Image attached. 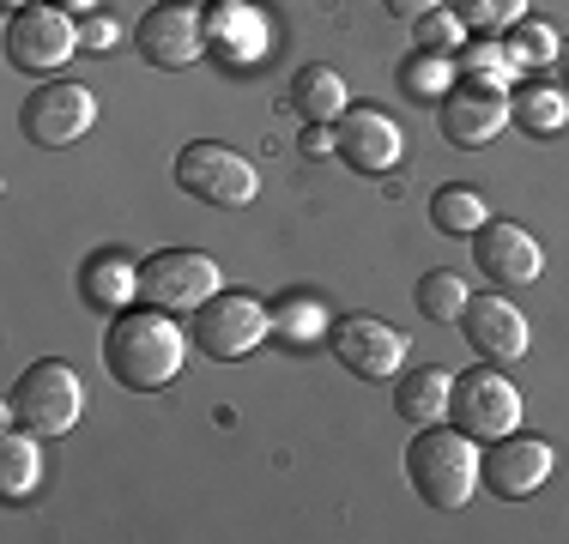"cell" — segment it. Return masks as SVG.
<instances>
[{
  "label": "cell",
  "instance_id": "24",
  "mask_svg": "<svg viewBox=\"0 0 569 544\" xmlns=\"http://www.w3.org/2000/svg\"><path fill=\"white\" fill-rule=\"evenodd\" d=\"M400 98H412V103H442L449 91L460 85V61L455 54H430V49H412L400 61Z\"/></svg>",
  "mask_w": 569,
  "mask_h": 544
},
{
  "label": "cell",
  "instance_id": "29",
  "mask_svg": "<svg viewBox=\"0 0 569 544\" xmlns=\"http://www.w3.org/2000/svg\"><path fill=\"white\" fill-rule=\"evenodd\" d=\"M449 7L467 19V31H479V37H503L509 24L527 19V0H449Z\"/></svg>",
  "mask_w": 569,
  "mask_h": 544
},
{
  "label": "cell",
  "instance_id": "10",
  "mask_svg": "<svg viewBox=\"0 0 569 544\" xmlns=\"http://www.w3.org/2000/svg\"><path fill=\"white\" fill-rule=\"evenodd\" d=\"M19 128H24L31 145H49V152L79 145L91 128H98V98H91L86 85H73V79H49V85H37L31 98H24Z\"/></svg>",
  "mask_w": 569,
  "mask_h": 544
},
{
  "label": "cell",
  "instance_id": "19",
  "mask_svg": "<svg viewBox=\"0 0 569 544\" xmlns=\"http://www.w3.org/2000/svg\"><path fill=\"white\" fill-rule=\"evenodd\" d=\"M449 400H455V375L442 370V363H418V370L395 375V412H400V424H412V430L442 424V417H449Z\"/></svg>",
  "mask_w": 569,
  "mask_h": 544
},
{
  "label": "cell",
  "instance_id": "36",
  "mask_svg": "<svg viewBox=\"0 0 569 544\" xmlns=\"http://www.w3.org/2000/svg\"><path fill=\"white\" fill-rule=\"evenodd\" d=\"M19 7H37V0H7V12H19Z\"/></svg>",
  "mask_w": 569,
  "mask_h": 544
},
{
  "label": "cell",
  "instance_id": "1",
  "mask_svg": "<svg viewBox=\"0 0 569 544\" xmlns=\"http://www.w3.org/2000/svg\"><path fill=\"white\" fill-rule=\"evenodd\" d=\"M188 339L182 333V315L170 309H152V303H133L110 315V333H103V370H110L128 393H158L182 375L188 363Z\"/></svg>",
  "mask_w": 569,
  "mask_h": 544
},
{
  "label": "cell",
  "instance_id": "2",
  "mask_svg": "<svg viewBox=\"0 0 569 544\" xmlns=\"http://www.w3.org/2000/svg\"><path fill=\"white\" fill-rule=\"evenodd\" d=\"M406 484L430 502L437 514H455L479 490V442L455 424H425L406 442Z\"/></svg>",
  "mask_w": 569,
  "mask_h": 544
},
{
  "label": "cell",
  "instance_id": "30",
  "mask_svg": "<svg viewBox=\"0 0 569 544\" xmlns=\"http://www.w3.org/2000/svg\"><path fill=\"white\" fill-rule=\"evenodd\" d=\"M412 37H418V49H430V54H455V49H467V19H460L455 7H437L412 24Z\"/></svg>",
  "mask_w": 569,
  "mask_h": 544
},
{
  "label": "cell",
  "instance_id": "35",
  "mask_svg": "<svg viewBox=\"0 0 569 544\" xmlns=\"http://www.w3.org/2000/svg\"><path fill=\"white\" fill-rule=\"evenodd\" d=\"M558 73H563V91H569V43L558 49Z\"/></svg>",
  "mask_w": 569,
  "mask_h": 544
},
{
  "label": "cell",
  "instance_id": "34",
  "mask_svg": "<svg viewBox=\"0 0 569 544\" xmlns=\"http://www.w3.org/2000/svg\"><path fill=\"white\" fill-rule=\"evenodd\" d=\"M56 7H67L73 19H86V12H98V0H56Z\"/></svg>",
  "mask_w": 569,
  "mask_h": 544
},
{
  "label": "cell",
  "instance_id": "23",
  "mask_svg": "<svg viewBox=\"0 0 569 544\" xmlns=\"http://www.w3.org/2000/svg\"><path fill=\"white\" fill-rule=\"evenodd\" d=\"M273 309V339H284V345H297V351H309V345H328V303H321L316 291H284L279 303H267Z\"/></svg>",
  "mask_w": 569,
  "mask_h": 544
},
{
  "label": "cell",
  "instance_id": "31",
  "mask_svg": "<svg viewBox=\"0 0 569 544\" xmlns=\"http://www.w3.org/2000/svg\"><path fill=\"white\" fill-rule=\"evenodd\" d=\"M116 43H121V24L110 12H86V19H79V49L86 54H116Z\"/></svg>",
  "mask_w": 569,
  "mask_h": 544
},
{
  "label": "cell",
  "instance_id": "17",
  "mask_svg": "<svg viewBox=\"0 0 569 544\" xmlns=\"http://www.w3.org/2000/svg\"><path fill=\"white\" fill-rule=\"evenodd\" d=\"M333 133H340V158L358 175H388V170H400V158H406L400 121L382 115V109H370V103H351L346 115L333 121Z\"/></svg>",
  "mask_w": 569,
  "mask_h": 544
},
{
  "label": "cell",
  "instance_id": "13",
  "mask_svg": "<svg viewBox=\"0 0 569 544\" xmlns=\"http://www.w3.org/2000/svg\"><path fill=\"white\" fill-rule=\"evenodd\" d=\"M328 351L358 381H395L406 370V333L376 315H340L328 326Z\"/></svg>",
  "mask_w": 569,
  "mask_h": 544
},
{
  "label": "cell",
  "instance_id": "12",
  "mask_svg": "<svg viewBox=\"0 0 569 544\" xmlns=\"http://www.w3.org/2000/svg\"><path fill=\"white\" fill-rule=\"evenodd\" d=\"M551 466H558L551 442L509 430V435H497V442H485V454H479V484L491 490V496H503V502H527L539 484L551 478Z\"/></svg>",
  "mask_w": 569,
  "mask_h": 544
},
{
  "label": "cell",
  "instance_id": "22",
  "mask_svg": "<svg viewBox=\"0 0 569 544\" xmlns=\"http://www.w3.org/2000/svg\"><path fill=\"white\" fill-rule=\"evenodd\" d=\"M509 121L521 133H533V140H551V133L569 128V91L563 85H546V79H533V85L509 91Z\"/></svg>",
  "mask_w": 569,
  "mask_h": 544
},
{
  "label": "cell",
  "instance_id": "3",
  "mask_svg": "<svg viewBox=\"0 0 569 544\" xmlns=\"http://www.w3.org/2000/svg\"><path fill=\"white\" fill-rule=\"evenodd\" d=\"M79 417H86V381H79L73 363L61 357H37L31 370L7 387V424L31 430V435H73Z\"/></svg>",
  "mask_w": 569,
  "mask_h": 544
},
{
  "label": "cell",
  "instance_id": "11",
  "mask_svg": "<svg viewBox=\"0 0 569 544\" xmlns=\"http://www.w3.org/2000/svg\"><path fill=\"white\" fill-rule=\"evenodd\" d=\"M207 54L224 73H254L273 49V24L254 0H207Z\"/></svg>",
  "mask_w": 569,
  "mask_h": 544
},
{
  "label": "cell",
  "instance_id": "7",
  "mask_svg": "<svg viewBox=\"0 0 569 544\" xmlns=\"http://www.w3.org/2000/svg\"><path fill=\"white\" fill-rule=\"evenodd\" d=\"M449 424L472 442H497V435L521 430V387L503 375V363H479V370L455 375Z\"/></svg>",
  "mask_w": 569,
  "mask_h": 544
},
{
  "label": "cell",
  "instance_id": "21",
  "mask_svg": "<svg viewBox=\"0 0 569 544\" xmlns=\"http://www.w3.org/2000/svg\"><path fill=\"white\" fill-rule=\"evenodd\" d=\"M43 435L7 424V435H0V496L7 502H31L37 490H43Z\"/></svg>",
  "mask_w": 569,
  "mask_h": 544
},
{
  "label": "cell",
  "instance_id": "28",
  "mask_svg": "<svg viewBox=\"0 0 569 544\" xmlns=\"http://www.w3.org/2000/svg\"><path fill=\"white\" fill-rule=\"evenodd\" d=\"M460 79H472V85H497V91H515V79H521V67L509 61L503 37H479L467 54H460Z\"/></svg>",
  "mask_w": 569,
  "mask_h": 544
},
{
  "label": "cell",
  "instance_id": "5",
  "mask_svg": "<svg viewBox=\"0 0 569 544\" xmlns=\"http://www.w3.org/2000/svg\"><path fill=\"white\" fill-rule=\"evenodd\" d=\"M188 321H194L188 326L194 345L207 351L212 363H237V357H249L254 345L273 339V309H267L261 296H249V291H219L212 303H200Z\"/></svg>",
  "mask_w": 569,
  "mask_h": 544
},
{
  "label": "cell",
  "instance_id": "27",
  "mask_svg": "<svg viewBox=\"0 0 569 544\" xmlns=\"http://www.w3.org/2000/svg\"><path fill=\"white\" fill-rule=\"evenodd\" d=\"M503 49H509V61L521 67V73H539V67H558L563 37L551 31L546 19H533V12H527L521 24H509V31H503Z\"/></svg>",
  "mask_w": 569,
  "mask_h": 544
},
{
  "label": "cell",
  "instance_id": "15",
  "mask_svg": "<svg viewBox=\"0 0 569 544\" xmlns=\"http://www.w3.org/2000/svg\"><path fill=\"white\" fill-rule=\"evenodd\" d=\"M437 128H442V140H449L455 152H479V145H491L497 133L509 128V91L460 79L449 98L437 103Z\"/></svg>",
  "mask_w": 569,
  "mask_h": 544
},
{
  "label": "cell",
  "instance_id": "8",
  "mask_svg": "<svg viewBox=\"0 0 569 544\" xmlns=\"http://www.w3.org/2000/svg\"><path fill=\"white\" fill-rule=\"evenodd\" d=\"M79 54V19L56 0H37V7H19L7 19V61L19 73H56Z\"/></svg>",
  "mask_w": 569,
  "mask_h": 544
},
{
  "label": "cell",
  "instance_id": "4",
  "mask_svg": "<svg viewBox=\"0 0 569 544\" xmlns=\"http://www.w3.org/2000/svg\"><path fill=\"white\" fill-rule=\"evenodd\" d=\"M176 188L182 194H194L200 206H219V212H242L254 206V194H261V175H254V163L242 152H230L224 140H194L182 145L170 163Z\"/></svg>",
  "mask_w": 569,
  "mask_h": 544
},
{
  "label": "cell",
  "instance_id": "32",
  "mask_svg": "<svg viewBox=\"0 0 569 544\" xmlns=\"http://www.w3.org/2000/svg\"><path fill=\"white\" fill-rule=\"evenodd\" d=\"M297 152H303L309 163H321V158H340V133H333L328 121H303V140H297Z\"/></svg>",
  "mask_w": 569,
  "mask_h": 544
},
{
  "label": "cell",
  "instance_id": "25",
  "mask_svg": "<svg viewBox=\"0 0 569 544\" xmlns=\"http://www.w3.org/2000/svg\"><path fill=\"white\" fill-rule=\"evenodd\" d=\"M430 224H437L442 236H472V230L491 224V206H485V194L472 182H442L437 194H430Z\"/></svg>",
  "mask_w": 569,
  "mask_h": 544
},
{
  "label": "cell",
  "instance_id": "16",
  "mask_svg": "<svg viewBox=\"0 0 569 544\" xmlns=\"http://www.w3.org/2000/svg\"><path fill=\"white\" fill-rule=\"evenodd\" d=\"M455 326L467 333V345L479 351L485 363H521L527 345H533V326H527V315L509 303L503 291H479Z\"/></svg>",
  "mask_w": 569,
  "mask_h": 544
},
{
  "label": "cell",
  "instance_id": "33",
  "mask_svg": "<svg viewBox=\"0 0 569 544\" xmlns=\"http://www.w3.org/2000/svg\"><path fill=\"white\" fill-rule=\"evenodd\" d=\"M382 7L395 12V19H406V24H418V19H425V12L449 7V0H382Z\"/></svg>",
  "mask_w": 569,
  "mask_h": 544
},
{
  "label": "cell",
  "instance_id": "26",
  "mask_svg": "<svg viewBox=\"0 0 569 544\" xmlns=\"http://www.w3.org/2000/svg\"><path fill=\"white\" fill-rule=\"evenodd\" d=\"M418 315L425 321H442V326H455L460 315H467V303H472V284L460 279V272H449V266H437V272H425L418 279Z\"/></svg>",
  "mask_w": 569,
  "mask_h": 544
},
{
  "label": "cell",
  "instance_id": "9",
  "mask_svg": "<svg viewBox=\"0 0 569 544\" xmlns=\"http://www.w3.org/2000/svg\"><path fill=\"white\" fill-rule=\"evenodd\" d=\"M133 49L140 61H152L158 73H182L207 54V12L194 0H158L152 12H140L133 24Z\"/></svg>",
  "mask_w": 569,
  "mask_h": 544
},
{
  "label": "cell",
  "instance_id": "6",
  "mask_svg": "<svg viewBox=\"0 0 569 544\" xmlns=\"http://www.w3.org/2000/svg\"><path fill=\"white\" fill-rule=\"evenodd\" d=\"M224 291L219 279V261L200 249H158L140 261V303L152 309H170V315H194L200 303Z\"/></svg>",
  "mask_w": 569,
  "mask_h": 544
},
{
  "label": "cell",
  "instance_id": "20",
  "mask_svg": "<svg viewBox=\"0 0 569 544\" xmlns=\"http://www.w3.org/2000/svg\"><path fill=\"white\" fill-rule=\"evenodd\" d=\"M291 109L303 121H328V128H333V121L351 109V91H346L340 67H328V61L297 67V73H291Z\"/></svg>",
  "mask_w": 569,
  "mask_h": 544
},
{
  "label": "cell",
  "instance_id": "18",
  "mask_svg": "<svg viewBox=\"0 0 569 544\" xmlns=\"http://www.w3.org/2000/svg\"><path fill=\"white\" fill-rule=\"evenodd\" d=\"M79 296H86V309H98V315L133 309L140 303V261H133L128 249L86 254V266H79Z\"/></svg>",
  "mask_w": 569,
  "mask_h": 544
},
{
  "label": "cell",
  "instance_id": "14",
  "mask_svg": "<svg viewBox=\"0 0 569 544\" xmlns=\"http://www.w3.org/2000/svg\"><path fill=\"white\" fill-rule=\"evenodd\" d=\"M472 266L497 284V291H521L546 272V249H539L533 230H521L515 218H491L485 230H472Z\"/></svg>",
  "mask_w": 569,
  "mask_h": 544
}]
</instances>
